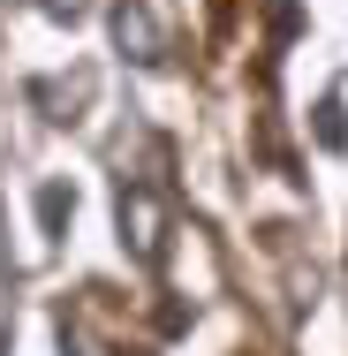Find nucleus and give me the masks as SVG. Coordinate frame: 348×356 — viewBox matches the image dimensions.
<instances>
[{"mask_svg": "<svg viewBox=\"0 0 348 356\" xmlns=\"http://www.w3.org/2000/svg\"><path fill=\"white\" fill-rule=\"evenodd\" d=\"M318 137L341 152V137H348V129H341V99H326V106H318Z\"/></svg>", "mask_w": 348, "mask_h": 356, "instance_id": "2", "label": "nucleus"}, {"mask_svg": "<svg viewBox=\"0 0 348 356\" xmlns=\"http://www.w3.org/2000/svg\"><path fill=\"white\" fill-rule=\"evenodd\" d=\"M114 38H122V46H129L137 61H159V38H151V15H144L137 0H122V8H114Z\"/></svg>", "mask_w": 348, "mask_h": 356, "instance_id": "1", "label": "nucleus"}]
</instances>
